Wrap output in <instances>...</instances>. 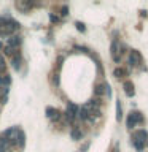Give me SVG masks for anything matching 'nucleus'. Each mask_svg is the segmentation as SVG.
Wrapping results in <instances>:
<instances>
[{"mask_svg": "<svg viewBox=\"0 0 148 152\" xmlns=\"http://www.w3.org/2000/svg\"><path fill=\"white\" fill-rule=\"evenodd\" d=\"M137 119H140V116H138L137 113L129 114V117H127V125H129V127H134V124H135V121H137Z\"/></svg>", "mask_w": 148, "mask_h": 152, "instance_id": "f257e3e1", "label": "nucleus"}, {"mask_svg": "<svg viewBox=\"0 0 148 152\" xmlns=\"http://www.w3.org/2000/svg\"><path fill=\"white\" fill-rule=\"evenodd\" d=\"M126 86H127V95H129V97H132V95H134V90H132V84H131V83H127ZM126 86H124V87H126Z\"/></svg>", "mask_w": 148, "mask_h": 152, "instance_id": "f03ea898", "label": "nucleus"}, {"mask_svg": "<svg viewBox=\"0 0 148 152\" xmlns=\"http://www.w3.org/2000/svg\"><path fill=\"white\" fill-rule=\"evenodd\" d=\"M134 144H135V147H137L138 151H142V149H143V143L142 141H135Z\"/></svg>", "mask_w": 148, "mask_h": 152, "instance_id": "7ed1b4c3", "label": "nucleus"}, {"mask_svg": "<svg viewBox=\"0 0 148 152\" xmlns=\"http://www.w3.org/2000/svg\"><path fill=\"white\" fill-rule=\"evenodd\" d=\"M116 111H118V121H119V119H121V106H119V103H118V106H116Z\"/></svg>", "mask_w": 148, "mask_h": 152, "instance_id": "20e7f679", "label": "nucleus"}, {"mask_svg": "<svg viewBox=\"0 0 148 152\" xmlns=\"http://www.w3.org/2000/svg\"><path fill=\"white\" fill-rule=\"evenodd\" d=\"M72 136H73V138H80V136H81V133H80V131H73Z\"/></svg>", "mask_w": 148, "mask_h": 152, "instance_id": "39448f33", "label": "nucleus"}, {"mask_svg": "<svg viewBox=\"0 0 148 152\" xmlns=\"http://www.w3.org/2000/svg\"><path fill=\"white\" fill-rule=\"evenodd\" d=\"M138 135H140L143 139H147V131H138Z\"/></svg>", "mask_w": 148, "mask_h": 152, "instance_id": "423d86ee", "label": "nucleus"}, {"mask_svg": "<svg viewBox=\"0 0 148 152\" xmlns=\"http://www.w3.org/2000/svg\"><path fill=\"white\" fill-rule=\"evenodd\" d=\"M76 26H78V29H80V30H85V27H83V24H80V22H78Z\"/></svg>", "mask_w": 148, "mask_h": 152, "instance_id": "0eeeda50", "label": "nucleus"}]
</instances>
